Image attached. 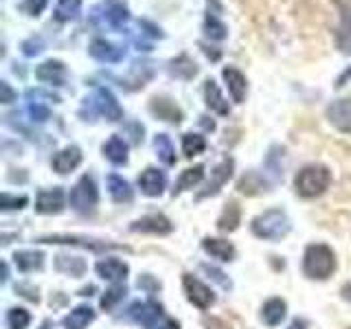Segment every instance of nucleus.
Returning a JSON list of instances; mask_svg holds the SVG:
<instances>
[{"mask_svg":"<svg viewBox=\"0 0 351 329\" xmlns=\"http://www.w3.org/2000/svg\"><path fill=\"white\" fill-rule=\"evenodd\" d=\"M343 296H345L347 301H351V283H347L345 288H343Z\"/></svg>","mask_w":351,"mask_h":329,"instance_id":"obj_47","label":"nucleus"},{"mask_svg":"<svg viewBox=\"0 0 351 329\" xmlns=\"http://www.w3.org/2000/svg\"><path fill=\"white\" fill-rule=\"evenodd\" d=\"M71 206L73 211H77L80 215H90L97 202H99V191H97V184L93 180V175H82L77 184L71 189Z\"/></svg>","mask_w":351,"mask_h":329,"instance_id":"obj_4","label":"nucleus"},{"mask_svg":"<svg viewBox=\"0 0 351 329\" xmlns=\"http://www.w3.org/2000/svg\"><path fill=\"white\" fill-rule=\"evenodd\" d=\"M349 80H351V69H347V71H345L343 75L338 77V82H336V88H343V86H345V84H347Z\"/></svg>","mask_w":351,"mask_h":329,"instance_id":"obj_45","label":"nucleus"},{"mask_svg":"<svg viewBox=\"0 0 351 329\" xmlns=\"http://www.w3.org/2000/svg\"><path fill=\"white\" fill-rule=\"evenodd\" d=\"M104 20L112 29H123V25L130 20L128 7L121 0H108L104 5Z\"/></svg>","mask_w":351,"mask_h":329,"instance_id":"obj_21","label":"nucleus"},{"mask_svg":"<svg viewBox=\"0 0 351 329\" xmlns=\"http://www.w3.org/2000/svg\"><path fill=\"white\" fill-rule=\"evenodd\" d=\"M108 191L112 195V200L123 204V202H130L132 200V189H130V182L123 180L121 175L117 173H110L108 175Z\"/></svg>","mask_w":351,"mask_h":329,"instance_id":"obj_27","label":"nucleus"},{"mask_svg":"<svg viewBox=\"0 0 351 329\" xmlns=\"http://www.w3.org/2000/svg\"><path fill=\"white\" fill-rule=\"evenodd\" d=\"M171 73L176 77H184V80H189V77H193L197 73V69H195V64L186 58V55H180L178 60L171 62Z\"/></svg>","mask_w":351,"mask_h":329,"instance_id":"obj_37","label":"nucleus"},{"mask_svg":"<svg viewBox=\"0 0 351 329\" xmlns=\"http://www.w3.org/2000/svg\"><path fill=\"white\" fill-rule=\"evenodd\" d=\"M263 186H266V180H261L257 173H246L244 178L239 180V191L241 193H248V195H255V193H259Z\"/></svg>","mask_w":351,"mask_h":329,"instance_id":"obj_39","label":"nucleus"},{"mask_svg":"<svg viewBox=\"0 0 351 329\" xmlns=\"http://www.w3.org/2000/svg\"><path fill=\"white\" fill-rule=\"evenodd\" d=\"M202 248L211 255L213 259H219V261H233L235 259V246L230 244L226 239H217V237H206L202 241Z\"/></svg>","mask_w":351,"mask_h":329,"instance_id":"obj_19","label":"nucleus"},{"mask_svg":"<svg viewBox=\"0 0 351 329\" xmlns=\"http://www.w3.org/2000/svg\"><path fill=\"white\" fill-rule=\"evenodd\" d=\"M162 329H178V323H176V321H167Z\"/></svg>","mask_w":351,"mask_h":329,"instance_id":"obj_48","label":"nucleus"},{"mask_svg":"<svg viewBox=\"0 0 351 329\" xmlns=\"http://www.w3.org/2000/svg\"><path fill=\"white\" fill-rule=\"evenodd\" d=\"M204 178V167L202 164H195V167H189L180 173V178L173 184V195H178L186 189H193V186Z\"/></svg>","mask_w":351,"mask_h":329,"instance_id":"obj_25","label":"nucleus"},{"mask_svg":"<svg viewBox=\"0 0 351 329\" xmlns=\"http://www.w3.org/2000/svg\"><path fill=\"white\" fill-rule=\"evenodd\" d=\"M222 77H224V82H226V88H228L230 97H233V101H235V103H241V101H244L246 88H248V82H246L244 73L237 71L235 66H226V69L222 71Z\"/></svg>","mask_w":351,"mask_h":329,"instance_id":"obj_16","label":"nucleus"},{"mask_svg":"<svg viewBox=\"0 0 351 329\" xmlns=\"http://www.w3.org/2000/svg\"><path fill=\"white\" fill-rule=\"evenodd\" d=\"M0 93H3V99H0V101H3V103H11V101H14V99H16V93L11 90L7 82H0Z\"/></svg>","mask_w":351,"mask_h":329,"instance_id":"obj_44","label":"nucleus"},{"mask_svg":"<svg viewBox=\"0 0 351 329\" xmlns=\"http://www.w3.org/2000/svg\"><path fill=\"white\" fill-rule=\"evenodd\" d=\"M250 228L261 239H281L290 233V219L281 208H270L252 219Z\"/></svg>","mask_w":351,"mask_h":329,"instance_id":"obj_3","label":"nucleus"},{"mask_svg":"<svg viewBox=\"0 0 351 329\" xmlns=\"http://www.w3.org/2000/svg\"><path fill=\"white\" fill-rule=\"evenodd\" d=\"M29 323H31V316L27 310H22V307L9 310V314H7V327L9 329H27Z\"/></svg>","mask_w":351,"mask_h":329,"instance_id":"obj_38","label":"nucleus"},{"mask_svg":"<svg viewBox=\"0 0 351 329\" xmlns=\"http://www.w3.org/2000/svg\"><path fill=\"white\" fill-rule=\"evenodd\" d=\"M239 217H241L239 206H237L235 202H228L226 208L222 211V215H219V219H217V226L222 228V230H228V233H230V230H235V228H237Z\"/></svg>","mask_w":351,"mask_h":329,"instance_id":"obj_33","label":"nucleus"},{"mask_svg":"<svg viewBox=\"0 0 351 329\" xmlns=\"http://www.w3.org/2000/svg\"><path fill=\"white\" fill-rule=\"evenodd\" d=\"M154 147H156V154L158 158L165 162V164H176V149H173V143L167 134H156L154 138Z\"/></svg>","mask_w":351,"mask_h":329,"instance_id":"obj_32","label":"nucleus"},{"mask_svg":"<svg viewBox=\"0 0 351 329\" xmlns=\"http://www.w3.org/2000/svg\"><path fill=\"white\" fill-rule=\"evenodd\" d=\"M204 33L211 40H224L228 33H226V27H224V22L222 20H217V16L213 14H208L204 18Z\"/></svg>","mask_w":351,"mask_h":329,"instance_id":"obj_35","label":"nucleus"},{"mask_svg":"<svg viewBox=\"0 0 351 329\" xmlns=\"http://www.w3.org/2000/svg\"><path fill=\"white\" fill-rule=\"evenodd\" d=\"M80 162H82V149L75 147V145H69V147L60 149L53 156V160H51L53 169L58 171L60 175H66L69 171H73L75 167H80Z\"/></svg>","mask_w":351,"mask_h":329,"instance_id":"obj_13","label":"nucleus"},{"mask_svg":"<svg viewBox=\"0 0 351 329\" xmlns=\"http://www.w3.org/2000/svg\"><path fill=\"white\" fill-rule=\"evenodd\" d=\"M233 175V160L230 158H226V160H222L217 164V167L211 171V180H208V184H206V189L197 195V197H208V195H215L219 189L224 186V182Z\"/></svg>","mask_w":351,"mask_h":329,"instance_id":"obj_18","label":"nucleus"},{"mask_svg":"<svg viewBox=\"0 0 351 329\" xmlns=\"http://www.w3.org/2000/svg\"><path fill=\"white\" fill-rule=\"evenodd\" d=\"M40 51H42V40H29V42L22 44V53L29 55V58L31 55H38Z\"/></svg>","mask_w":351,"mask_h":329,"instance_id":"obj_43","label":"nucleus"},{"mask_svg":"<svg viewBox=\"0 0 351 329\" xmlns=\"http://www.w3.org/2000/svg\"><path fill=\"white\" fill-rule=\"evenodd\" d=\"M104 154L110 162L125 164L128 162V143L121 136H110V141L104 145Z\"/></svg>","mask_w":351,"mask_h":329,"instance_id":"obj_26","label":"nucleus"},{"mask_svg":"<svg viewBox=\"0 0 351 329\" xmlns=\"http://www.w3.org/2000/svg\"><path fill=\"white\" fill-rule=\"evenodd\" d=\"M332 184V171L323 164H307L294 178V189L301 197H316L329 189Z\"/></svg>","mask_w":351,"mask_h":329,"instance_id":"obj_1","label":"nucleus"},{"mask_svg":"<svg viewBox=\"0 0 351 329\" xmlns=\"http://www.w3.org/2000/svg\"><path fill=\"white\" fill-rule=\"evenodd\" d=\"M206 149V141L200 134H184L182 136V151L186 158H193L197 154H202Z\"/></svg>","mask_w":351,"mask_h":329,"instance_id":"obj_34","label":"nucleus"},{"mask_svg":"<svg viewBox=\"0 0 351 329\" xmlns=\"http://www.w3.org/2000/svg\"><path fill=\"white\" fill-rule=\"evenodd\" d=\"M128 294V288L125 285H114V288H110L104 296H101V310L110 312L114 310V305L119 301H123V296Z\"/></svg>","mask_w":351,"mask_h":329,"instance_id":"obj_36","label":"nucleus"},{"mask_svg":"<svg viewBox=\"0 0 351 329\" xmlns=\"http://www.w3.org/2000/svg\"><path fill=\"white\" fill-rule=\"evenodd\" d=\"M134 233H152V235H167L171 233V222L165 215L160 213H152V215H145V217H141L136 219L134 224L130 226Z\"/></svg>","mask_w":351,"mask_h":329,"instance_id":"obj_10","label":"nucleus"},{"mask_svg":"<svg viewBox=\"0 0 351 329\" xmlns=\"http://www.w3.org/2000/svg\"><path fill=\"white\" fill-rule=\"evenodd\" d=\"M64 208V191L60 186H53V189L40 191L38 200H36V211L51 215V213H60Z\"/></svg>","mask_w":351,"mask_h":329,"instance_id":"obj_15","label":"nucleus"},{"mask_svg":"<svg viewBox=\"0 0 351 329\" xmlns=\"http://www.w3.org/2000/svg\"><path fill=\"white\" fill-rule=\"evenodd\" d=\"M88 53H90V58L101 62V64H119L121 60L125 58V49L119 47V44L114 42H108V40H101L97 38L90 42V49H88Z\"/></svg>","mask_w":351,"mask_h":329,"instance_id":"obj_8","label":"nucleus"},{"mask_svg":"<svg viewBox=\"0 0 351 329\" xmlns=\"http://www.w3.org/2000/svg\"><path fill=\"white\" fill-rule=\"evenodd\" d=\"M288 329H307V325H305V321H299V318H296V321H292V325Z\"/></svg>","mask_w":351,"mask_h":329,"instance_id":"obj_46","label":"nucleus"},{"mask_svg":"<svg viewBox=\"0 0 351 329\" xmlns=\"http://www.w3.org/2000/svg\"><path fill=\"white\" fill-rule=\"evenodd\" d=\"M36 77L44 84H51V86H64L66 82V66L60 60H49L40 64L36 69Z\"/></svg>","mask_w":351,"mask_h":329,"instance_id":"obj_17","label":"nucleus"},{"mask_svg":"<svg viewBox=\"0 0 351 329\" xmlns=\"http://www.w3.org/2000/svg\"><path fill=\"white\" fill-rule=\"evenodd\" d=\"M336 270V257L334 250L325 244H312L307 246L303 257V272L310 279H329Z\"/></svg>","mask_w":351,"mask_h":329,"instance_id":"obj_2","label":"nucleus"},{"mask_svg":"<svg viewBox=\"0 0 351 329\" xmlns=\"http://www.w3.org/2000/svg\"><path fill=\"white\" fill-rule=\"evenodd\" d=\"M84 108H90V117L99 114V117H106L108 121H119L123 117V108L119 106L117 97L110 93L108 88H97L93 97L86 99Z\"/></svg>","mask_w":351,"mask_h":329,"instance_id":"obj_5","label":"nucleus"},{"mask_svg":"<svg viewBox=\"0 0 351 329\" xmlns=\"http://www.w3.org/2000/svg\"><path fill=\"white\" fill-rule=\"evenodd\" d=\"M128 318L138 323L141 327H145V329H156L160 318H162V307L154 301H143V303L138 301L134 305H130Z\"/></svg>","mask_w":351,"mask_h":329,"instance_id":"obj_6","label":"nucleus"},{"mask_svg":"<svg viewBox=\"0 0 351 329\" xmlns=\"http://www.w3.org/2000/svg\"><path fill=\"white\" fill-rule=\"evenodd\" d=\"M40 244H71V246H82V248H93V250H104V248H121L117 244H106V241L97 239H86V237H75V235H51V237H40Z\"/></svg>","mask_w":351,"mask_h":329,"instance_id":"obj_14","label":"nucleus"},{"mask_svg":"<svg viewBox=\"0 0 351 329\" xmlns=\"http://www.w3.org/2000/svg\"><path fill=\"white\" fill-rule=\"evenodd\" d=\"M204 99H206V106L213 110V112L226 117L230 112V108L226 103V99L222 97V93H219V88L213 80H206L204 82Z\"/></svg>","mask_w":351,"mask_h":329,"instance_id":"obj_23","label":"nucleus"},{"mask_svg":"<svg viewBox=\"0 0 351 329\" xmlns=\"http://www.w3.org/2000/svg\"><path fill=\"white\" fill-rule=\"evenodd\" d=\"M182 285H184L186 299H189L195 307H200V310H208V307L215 303V296H213L211 288H206L200 279L191 277V274H184Z\"/></svg>","mask_w":351,"mask_h":329,"instance_id":"obj_7","label":"nucleus"},{"mask_svg":"<svg viewBox=\"0 0 351 329\" xmlns=\"http://www.w3.org/2000/svg\"><path fill=\"white\" fill-rule=\"evenodd\" d=\"M42 329H53V323H51V321H47V323L42 325Z\"/></svg>","mask_w":351,"mask_h":329,"instance_id":"obj_49","label":"nucleus"},{"mask_svg":"<svg viewBox=\"0 0 351 329\" xmlns=\"http://www.w3.org/2000/svg\"><path fill=\"white\" fill-rule=\"evenodd\" d=\"M261 318H263V323L270 325V327L279 325L283 318H285V301H281V299H270L266 305H263Z\"/></svg>","mask_w":351,"mask_h":329,"instance_id":"obj_29","label":"nucleus"},{"mask_svg":"<svg viewBox=\"0 0 351 329\" xmlns=\"http://www.w3.org/2000/svg\"><path fill=\"white\" fill-rule=\"evenodd\" d=\"M14 263L18 266V270L22 272H33V270H40L44 266V255L36 250H22L14 255Z\"/></svg>","mask_w":351,"mask_h":329,"instance_id":"obj_28","label":"nucleus"},{"mask_svg":"<svg viewBox=\"0 0 351 329\" xmlns=\"http://www.w3.org/2000/svg\"><path fill=\"white\" fill-rule=\"evenodd\" d=\"M80 11H82V0H58V7H55V20L71 22L80 16Z\"/></svg>","mask_w":351,"mask_h":329,"instance_id":"obj_31","label":"nucleus"},{"mask_svg":"<svg viewBox=\"0 0 351 329\" xmlns=\"http://www.w3.org/2000/svg\"><path fill=\"white\" fill-rule=\"evenodd\" d=\"M152 112L156 114L158 119L162 121H169V123H180L182 121V112H180V108L176 106L173 101H169V99H152Z\"/></svg>","mask_w":351,"mask_h":329,"instance_id":"obj_22","label":"nucleus"},{"mask_svg":"<svg viewBox=\"0 0 351 329\" xmlns=\"http://www.w3.org/2000/svg\"><path fill=\"white\" fill-rule=\"evenodd\" d=\"M49 5V0H22V5H20V11H25L27 16H40L44 9H47Z\"/></svg>","mask_w":351,"mask_h":329,"instance_id":"obj_40","label":"nucleus"},{"mask_svg":"<svg viewBox=\"0 0 351 329\" xmlns=\"http://www.w3.org/2000/svg\"><path fill=\"white\" fill-rule=\"evenodd\" d=\"M55 268L60 272H66L71 274V277H82L86 272V261L80 259V257H66V255H60L55 259Z\"/></svg>","mask_w":351,"mask_h":329,"instance_id":"obj_30","label":"nucleus"},{"mask_svg":"<svg viewBox=\"0 0 351 329\" xmlns=\"http://www.w3.org/2000/svg\"><path fill=\"white\" fill-rule=\"evenodd\" d=\"M95 321V310L90 305H80L64 318V327L66 329H86Z\"/></svg>","mask_w":351,"mask_h":329,"instance_id":"obj_24","label":"nucleus"},{"mask_svg":"<svg viewBox=\"0 0 351 329\" xmlns=\"http://www.w3.org/2000/svg\"><path fill=\"white\" fill-rule=\"evenodd\" d=\"M27 197L25 195H11V193H3V211H14V208H25Z\"/></svg>","mask_w":351,"mask_h":329,"instance_id":"obj_41","label":"nucleus"},{"mask_svg":"<svg viewBox=\"0 0 351 329\" xmlns=\"http://www.w3.org/2000/svg\"><path fill=\"white\" fill-rule=\"evenodd\" d=\"M97 274L106 281H123L128 277V263L119 259H101L97 263Z\"/></svg>","mask_w":351,"mask_h":329,"instance_id":"obj_20","label":"nucleus"},{"mask_svg":"<svg viewBox=\"0 0 351 329\" xmlns=\"http://www.w3.org/2000/svg\"><path fill=\"white\" fill-rule=\"evenodd\" d=\"M138 186L145 195L156 197L165 191V186H167V175L156 167H147L138 175Z\"/></svg>","mask_w":351,"mask_h":329,"instance_id":"obj_11","label":"nucleus"},{"mask_svg":"<svg viewBox=\"0 0 351 329\" xmlns=\"http://www.w3.org/2000/svg\"><path fill=\"white\" fill-rule=\"evenodd\" d=\"M336 44L343 53L351 55V0L340 3V25L336 31Z\"/></svg>","mask_w":351,"mask_h":329,"instance_id":"obj_12","label":"nucleus"},{"mask_svg":"<svg viewBox=\"0 0 351 329\" xmlns=\"http://www.w3.org/2000/svg\"><path fill=\"white\" fill-rule=\"evenodd\" d=\"M327 119L338 132L351 134V99H338V101L329 103Z\"/></svg>","mask_w":351,"mask_h":329,"instance_id":"obj_9","label":"nucleus"},{"mask_svg":"<svg viewBox=\"0 0 351 329\" xmlns=\"http://www.w3.org/2000/svg\"><path fill=\"white\" fill-rule=\"evenodd\" d=\"M29 117L31 121H38V123H44V121L51 119V110L42 103H31L29 106Z\"/></svg>","mask_w":351,"mask_h":329,"instance_id":"obj_42","label":"nucleus"}]
</instances>
